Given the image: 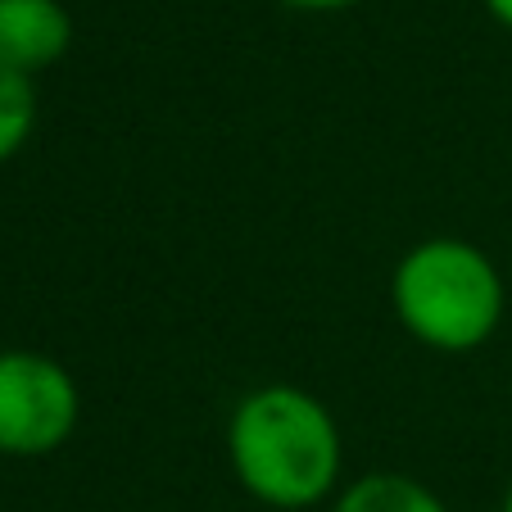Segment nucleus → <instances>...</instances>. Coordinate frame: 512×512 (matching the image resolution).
Here are the masks:
<instances>
[{"label": "nucleus", "instance_id": "8", "mask_svg": "<svg viewBox=\"0 0 512 512\" xmlns=\"http://www.w3.org/2000/svg\"><path fill=\"white\" fill-rule=\"evenodd\" d=\"M485 10H490L503 28H512V0H485Z\"/></svg>", "mask_w": 512, "mask_h": 512}, {"label": "nucleus", "instance_id": "7", "mask_svg": "<svg viewBox=\"0 0 512 512\" xmlns=\"http://www.w3.org/2000/svg\"><path fill=\"white\" fill-rule=\"evenodd\" d=\"M290 10H309V14H336V10H349L358 0H286Z\"/></svg>", "mask_w": 512, "mask_h": 512}, {"label": "nucleus", "instance_id": "2", "mask_svg": "<svg viewBox=\"0 0 512 512\" xmlns=\"http://www.w3.org/2000/svg\"><path fill=\"white\" fill-rule=\"evenodd\" d=\"M390 300L413 340L440 354H467L499 331L508 295L499 268L481 245L431 236L395 263Z\"/></svg>", "mask_w": 512, "mask_h": 512}, {"label": "nucleus", "instance_id": "9", "mask_svg": "<svg viewBox=\"0 0 512 512\" xmlns=\"http://www.w3.org/2000/svg\"><path fill=\"white\" fill-rule=\"evenodd\" d=\"M503 512H512V476H508V490H503Z\"/></svg>", "mask_w": 512, "mask_h": 512}, {"label": "nucleus", "instance_id": "3", "mask_svg": "<svg viewBox=\"0 0 512 512\" xmlns=\"http://www.w3.org/2000/svg\"><path fill=\"white\" fill-rule=\"evenodd\" d=\"M78 417V381L59 358L37 349H0V454H55L78 431Z\"/></svg>", "mask_w": 512, "mask_h": 512}, {"label": "nucleus", "instance_id": "1", "mask_svg": "<svg viewBox=\"0 0 512 512\" xmlns=\"http://www.w3.org/2000/svg\"><path fill=\"white\" fill-rule=\"evenodd\" d=\"M227 458L245 494L277 512H304L336 490L345 445L318 395L272 381L232 408Z\"/></svg>", "mask_w": 512, "mask_h": 512}, {"label": "nucleus", "instance_id": "4", "mask_svg": "<svg viewBox=\"0 0 512 512\" xmlns=\"http://www.w3.org/2000/svg\"><path fill=\"white\" fill-rule=\"evenodd\" d=\"M73 46V19L59 0H0V59L23 73L59 64Z\"/></svg>", "mask_w": 512, "mask_h": 512}, {"label": "nucleus", "instance_id": "6", "mask_svg": "<svg viewBox=\"0 0 512 512\" xmlns=\"http://www.w3.org/2000/svg\"><path fill=\"white\" fill-rule=\"evenodd\" d=\"M37 127V82L0 59V164H10Z\"/></svg>", "mask_w": 512, "mask_h": 512}, {"label": "nucleus", "instance_id": "5", "mask_svg": "<svg viewBox=\"0 0 512 512\" xmlns=\"http://www.w3.org/2000/svg\"><path fill=\"white\" fill-rule=\"evenodd\" d=\"M331 512H449L445 499L404 472H368L358 476Z\"/></svg>", "mask_w": 512, "mask_h": 512}]
</instances>
